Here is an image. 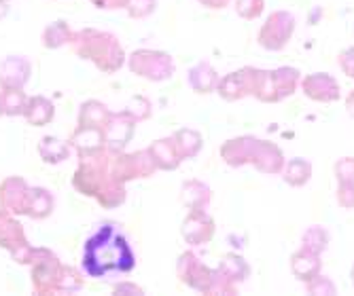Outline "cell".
I'll use <instances>...</instances> for the list:
<instances>
[{"label":"cell","mask_w":354,"mask_h":296,"mask_svg":"<svg viewBox=\"0 0 354 296\" xmlns=\"http://www.w3.org/2000/svg\"><path fill=\"white\" fill-rule=\"evenodd\" d=\"M115 294H142V288L134 284H117Z\"/></svg>","instance_id":"cell-42"},{"label":"cell","mask_w":354,"mask_h":296,"mask_svg":"<svg viewBox=\"0 0 354 296\" xmlns=\"http://www.w3.org/2000/svg\"><path fill=\"white\" fill-rule=\"evenodd\" d=\"M172 140H174V146H176V150H178L183 161L185 159H196L200 155L202 146H204V138H202L200 131L189 129V127L176 129Z\"/></svg>","instance_id":"cell-20"},{"label":"cell","mask_w":354,"mask_h":296,"mask_svg":"<svg viewBox=\"0 0 354 296\" xmlns=\"http://www.w3.org/2000/svg\"><path fill=\"white\" fill-rule=\"evenodd\" d=\"M301 91L306 97H310L312 102H320V104H333L337 102L342 93H339V83L327 75V72H312L306 75L299 83Z\"/></svg>","instance_id":"cell-10"},{"label":"cell","mask_w":354,"mask_h":296,"mask_svg":"<svg viewBox=\"0 0 354 296\" xmlns=\"http://www.w3.org/2000/svg\"><path fill=\"white\" fill-rule=\"evenodd\" d=\"M176 275L191 290H198L202 294H208L210 279H212V269H208L193 252H185V254L178 256Z\"/></svg>","instance_id":"cell-8"},{"label":"cell","mask_w":354,"mask_h":296,"mask_svg":"<svg viewBox=\"0 0 354 296\" xmlns=\"http://www.w3.org/2000/svg\"><path fill=\"white\" fill-rule=\"evenodd\" d=\"M254 144H257V138L240 136V138H232L227 142H223L218 152H221V159L227 163L230 168H242V166H250Z\"/></svg>","instance_id":"cell-13"},{"label":"cell","mask_w":354,"mask_h":296,"mask_svg":"<svg viewBox=\"0 0 354 296\" xmlns=\"http://www.w3.org/2000/svg\"><path fill=\"white\" fill-rule=\"evenodd\" d=\"M266 11V0H236V13L246 19H259Z\"/></svg>","instance_id":"cell-33"},{"label":"cell","mask_w":354,"mask_h":296,"mask_svg":"<svg viewBox=\"0 0 354 296\" xmlns=\"http://www.w3.org/2000/svg\"><path fill=\"white\" fill-rule=\"evenodd\" d=\"M0 100H3L5 115H9V117L24 115L26 104H28V97L24 95L21 89H3L0 91Z\"/></svg>","instance_id":"cell-32"},{"label":"cell","mask_w":354,"mask_h":296,"mask_svg":"<svg viewBox=\"0 0 354 296\" xmlns=\"http://www.w3.org/2000/svg\"><path fill=\"white\" fill-rule=\"evenodd\" d=\"M53 210V197L45 188H30V197L26 204V212L30 218H45Z\"/></svg>","instance_id":"cell-26"},{"label":"cell","mask_w":354,"mask_h":296,"mask_svg":"<svg viewBox=\"0 0 354 296\" xmlns=\"http://www.w3.org/2000/svg\"><path fill=\"white\" fill-rule=\"evenodd\" d=\"M301 248L304 250H310L314 254H323L327 248H329V233L325 226H310L308 231L301 235Z\"/></svg>","instance_id":"cell-28"},{"label":"cell","mask_w":354,"mask_h":296,"mask_svg":"<svg viewBox=\"0 0 354 296\" xmlns=\"http://www.w3.org/2000/svg\"><path fill=\"white\" fill-rule=\"evenodd\" d=\"M274 75V83H276V93H278V100H286V97H291L299 83H301V72L293 66H280V68L272 70Z\"/></svg>","instance_id":"cell-22"},{"label":"cell","mask_w":354,"mask_h":296,"mask_svg":"<svg viewBox=\"0 0 354 296\" xmlns=\"http://www.w3.org/2000/svg\"><path fill=\"white\" fill-rule=\"evenodd\" d=\"M5 115V110H3V100H0V117H3Z\"/></svg>","instance_id":"cell-46"},{"label":"cell","mask_w":354,"mask_h":296,"mask_svg":"<svg viewBox=\"0 0 354 296\" xmlns=\"http://www.w3.org/2000/svg\"><path fill=\"white\" fill-rule=\"evenodd\" d=\"M320 269H323V260H320V254H314L310 250L299 248L291 256V273L301 284H308L316 275H320Z\"/></svg>","instance_id":"cell-16"},{"label":"cell","mask_w":354,"mask_h":296,"mask_svg":"<svg viewBox=\"0 0 354 296\" xmlns=\"http://www.w3.org/2000/svg\"><path fill=\"white\" fill-rule=\"evenodd\" d=\"M295 34V17L288 11H274L259 28L257 43L266 51H282Z\"/></svg>","instance_id":"cell-4"},{"label":"cell","mask_w":354,"mask_h":296,"mask_svg":"<svg viewBox=\"0 0 354 296\" xmlns=\"http://www.w3.org/2000/svg\"><path fill=\"white\" fill-rule=\"evenodd\" d=\"M127 112H130L136 121H142L151 115V104H149V100H145V97H134V102L130 108H127Z\"/></svg>","instance_id":"cell-39"},{"label":"cell","mask_w":354,"mask_h":296,"mask_svg":"<svg viewBox=\"0 0 354 296\" xmlns=\"http://www.w3.org/2000/svg\"><path fill=\"white\" fill-rule=\"evenodd\" d=\"M136 131V119L127 112H113L109 123L104 125V140H106V148L113 152H121L127 144H130L132 136Z\"/></svg>","instance_id":"cell-11"},{"label":"cell","mask_w":354,"mask_h":296,"mask_svg":"<svg viewBox=\"0 0 354 296\" xmlns=\"http://www.w3.org/2000/svg\"><path fill=\"white\" fill-rule=\"evenodd\" d=\"M350 279H352V286H354V265H352V271H350Z\"/></svg>","instance_id":"cell-45"},{"label":"cell","mask_w":354,"mask_h":296,"mask_svg":"<svg viewBox=\"0 0 354 296\" xmlns=\"http://www.w3.org/2000/svg\"><path fill=\"white\" fill-rule=\"evenodd\" d=\"M30 197V186L21 178H7L0 184V206L9 212L24 214Z\"/></svg>","instance_id":"cell-15"},{"label":"cell","mask_w":354,"mask_h":296,"mask_svg":"<svg viewBox=\"0 0 354 296\" xmlns=\"http://www.w3.org/2000/svg\"><path fill=\"white\" fill-rule=\"evenodd\" d=\"M71 144L75 148H79L81 155H87V152H95L106 146V140H104V129L100 127H81L75 131V136L71 138Z\"/></svg>","instance_id":"cell-21"},{"label":"cell","mask_w":354,"mask_h":296,"mask_svg":"<svg viewBox=\"0 0 354 296\" xmlns=\"http://www.w3.org/2000/svg\"><path fill=\"white\" fill-rule=\"evenodd\" d=\"M337 63L348 79H354V47H346L344 51H339Z\"/></svg>","instance_id":"cell-38"},{"label":"cell","mask_w":354,"mask_h":296,"mask_svg":"<svg viewBox=\"0 0 354 296\" xmlns=\"http://www.w3.org/2000/svg\"><path fill=\"white\" fill-rule=\"evenodd\" d=\"M39 152H41V157H43L47 163H59V161H64V159H68L71 148H68L66 142H62V140H57V138L47 136V138L41 140Z\"/></svg>","instance_id":"cell-30"},{"label":"cell","mask_w":354,"mask_h":296,"mask_svg":"<svg viewBox=\"0 0 354 296\" xmlns=\"http://www.w3.org/2000/svg\"><path fill=\"white\" fill-rule=\"evenodd\" d=\"M250 166L257 172H261V174L276 176V174H282V170L286 166V159H284V152L280 150L278 144L257 138V144H254V150H252V159H250Z\"/></svg>","instance_id":"cell-12"},{"label":"cell","mask_w":354,"mask_h":296,"mask_svg":"<svg viewBox=\"0 0 354 296\" xmlns=\"http://www.w3.org/2000/svg\"><path fill=\"white\" fill-rule=\"evenodd\" d=\"M337 184H354V157H344L335 163Z\"/></svg>","instance_id":"cell-35"},{"label":"cell","mask_w":354,"mask_h":296,"mask_svg":"<svg viewBox=\"0 0 354 296\" xmlns=\"http://www.w3.org/2000/svg\"><path fill=\"white\" fill-rule=\"evenodd\" d=\"M155 163L149 150H136V152H113L111 157V172L113 178L121 184L138 180V178H149L155 172Z\"/></svg>","instance_id":"cell-5"},{"label":"cell","mask_w":354,"mask_h":296,"mask_svg":"<svg viewBox=\"0 0 354 296\" xmlns=\"http://www.w3.org/2000/svg\"><path fill=\"white\" fill-rule=\"evenodd\" d=\"M310 178H312V163L308 159L295 157L291 161H286V166L282 170V180L288 186H293V188L306 186Z\"/></svg>","instance_id":"cell-23"},{"label":"cell","mask_w":354,"mask_h":296,"mask_svg":"<svg viewBox=\"0 0 354 296\" xmlns=\"http://www.w3.org/2000/svg\"><path fill=\"white\" fill-rule=\"evenodd\" d=\"M155 7H157V0H130L125 11L134 19H142V17L151 15L155 11Z\"/></svg>","instance_id":"cell-36"},{"label":"cell","mask_w":354,"mask_h":296,"mask_svg":"<svg viewBox=\"0 0 354 296\" xmlns=\"http://www.w3.org/2000/svg\"><path fill=\"white\" fill-rule=\"evenodd\" d=\"M71 43H73V51L79 57L93 61L106 75L117 72L125 61L123 47L119 45L117 37L109 34V32L87 28L83 32H75Z\"/></svg>","instance_id":"cell-2"},{"label":"cell","mask_w":354,"mask_h":296,"mask_svg":"<svg viewBox=\"0 0 354 296\" xmlns=\"http://www.w3.org/2000/svg\"><path fill=\"white\" fill-rule=\"evenodd\" d=\"M257 77H259V68L252 66H244V68L230 72L218 79L216 93L223 97L225 102H238L244 97L252 95L254 97V87H257Z\"/></svg>","instance_id":"cell-6"},{"label":"cell","mask_w":354,"mask_h":296,"mask_svg":"<svg viewBox=\"0 0 354 296\" xmlns=\"http://www.w3.org/2000/svg\"><path fill=\"white\" fill-rule=\"evenodd\" d=\"M32 72V66L21 55H11L0 63V87L3 89H21Z\"/></svg>","instance_id":"cell-14"},{"label":"cell","mask_w":354,"mask_h":296,"mask_svg":"<svg viewBox=\"0 0 354 296\" xmlns=\"http://www.w3.org/2000/svg\"><path fill=\"white\" fill-rule=\"evenodd\" d=\"M111 110L98 102V100H89L81 106V115H79V125L81 127H100L104 129V125L109 123L111 119Z\"/></svg>","instance_id":"cell-25"},{"label":"cell","mask_w":354,"mask_h":296,"mask_svg":"<svg viewBox=\"0 0 354 296\" xmlns=\"http://www.w3.org/2000/svg\"><path fill=\"white\" fill-rule=\"evenodd\" d=\"M306 290H308V294H320V296L337 294V288H335L333 279L331 277H325V275H316L312 282L306 284Z\"/></svg>","instance_id":"cell-34"},{"label":"cell","mask_w":354,"mask_h":296,"mask_svg":"<svg viewBox=\"0 0 354 296\" xmlns=\"http://www.w3.org/2000/svg\"><path fill=\"white\" fill-rule=\"evenodd\" d=\"M335 199H337L339 208L354 210V184H337Z\"/></svg>","instance_id":"cell-37"},{"label":"cell","mask_w":354,"mask_h":296,"mask_svg":"<svg viewBox=\"0 0 354 296\" xmlns=\"http://www.w3.org/2000/svg\"><path fill=\"white\" fill-rule=\"evenodd\" d=\"M346 110H348V115L354 119V91L346 97Z\"/></svg>","instance_id":"cell-43"},{"label":"cell","mask_w":354,"mask_h":296,"mask_svg":"<svg viewBox=\"0 0 354 296\" xmlns=\"http://www.w3.org/2000/svg\"><path fill=\"white\" fill-rule=\"evenodd\" d=\"M212 199V190L202 180H187L180 186V204L191 210H206Z\"/></svg>","instance_id":"cell-18"},{"label":"cell","mask_w":354,"mask_h":296,"mask_svg":"<svg viewBox=\"0 0 354 296\" xmlns=\"http://www.w3.org/2000/svg\"><path fill=\"white\" fill-rule=\"evenodd\" d=\"M218 79H221L218 72L212 68L208 61H200L189 70V85H191L193 91L200 93V95H208V93L216 91Z\"/></svg>","instance_id":"cell-19"},{"label":"cell","mask_w":354,"mask_h":296,"mask_svg":"<svg viewBox=\"0 0 354 296\" xmlns=\"http://www.w3.org/2000/svg\"><path fill=\"white\" fill-rule=\"evenodd\" d=\"M73 34H75V32L68 28L66 21H55V23H51V26L45 30L43 43H45V47H49V49H57V47H62V45H66V43L73 39Z\"/></svg>","instance_id":"cell-31"},{"label":"cell","mask_w":354,"mask_h":296,"mask_svg":"<svg viewBox=\"0 0 354 296\" xmlns=\"http://www.w3.org/2000/svg\"><path fill=\"white\" fill-rule=\"evenodd\" d=\"M254 97L263 104H276L278 93H276V83H274V75L272 70H259V77H257V87H254Z\"/></svg>","instance_id":"cell-29"},{"label":"cell","mask_w":354,"mask_h":296,"mask_svg":"<svg viewBox=\"0 0 354 296\" xmlns=\"http://www.w3.org/2000/svg\"><path fill=\"white\" fill-rule=\"evenodd\" d=\"M218 269L227 275L234 284H242L246 282V277L250 275V267L248 262L240 256V254H225L218 262Z\"/></svg>","instance_id":"cell-27"},{"label":"cell","mask_w":354,"mask_h":296,"mask_svg":"<svg viewBox=\"0 0 354 296\" xmlns=\"http://www.w3.org/2000/svg\"><path fill=\"white\" fill-rule=\"evenodd\" d=\"M0 246L7 248L17 262H30L32 248L28 246L24 228L5 208L0 210Z\"/></svg>","instance_id":"cell-7"},{"label":"cell","mask_w":354,"mask_h":296,"mask_svg":"<svg viewBox=\"0 0 354 296\" xmlns=\"http://www.w3.org/2000/svg\"><path fill=\"white\" fill-rule=\"evenodd\" d=\"M153 157V163L157 170L162 172H172L180 166V155L174 146L172 138H162V140H155L149 148H147Z\"/></svg>","instance_id":"cell-17"},{"label":"cell","mask_w":354,"mask_h":296,"mask_svg":"<svg viewBox=\"0 0 354 296\" xmlns=\"http://www.w3.org/2000/svg\"><path fill=\"white\" fill-rule=\"evenodd\" d=\"M216 233V224L214 218L206 210H191L180 226V235L189 246H206L212 241Z\"/></svg>","instance_id":"cell-9"},{"label":"cell","mask_w":354,"mask_h":296,"mask_svg":"<svg viewBox=\"0 0 354 296\" xmlns=\"http://www.w3.org/2000/svg\"><path fill=\"white\" fill-rule=\"evenodd\" d=\"M55 115V108L49 100H45V97L37 95V97H32V100H28L26 104V110H24V117L30 125H35V127H43L47 125Z\"/></svg>","instance_id":"cell-24"},{"label":"cell","mask_w":354,"mask_h":296,"mask_svg":"<svg viewBox=\"0 0 354 296\" xmlns=\"http://www.w3.org/2000/svg\"><path fill=\"white\" fill-rule=\"evenodd\" d=\"M136 265L134 252L127 239L115 231V224H104L87 244L83 252V267L91 277H102L109 271L127 273Z\"/></svg>","instance_id":"cell-1"},{"label":"cell","mask_w":354,"mask_h":296,"mask_svg":"<svg viewBox=\"0 0 354 296\" xmlns=\"http://www.w3.org/2000/svg\"><path fill=\"white\" fill-rule=\"evenodd\" d=\"M98 9H125L130 0H91Z\"/></svg>","instance_id":"cell-40"},{"label":"cell","mask_w":354,"mask_h":296,"mask_svg":"<svg viewBox=\"0 0 354 296\" xmlns=\"http://www.w3.org/2000/svg\"><path fill=\"white\" fill-rule=\"evenodd\" d=\"M130 70L147 81L162 83L174 77V59L170 53L164 51H151V49H138L130 55Z\"/></svg>","instance_id":"cell-3"},{"label":"cell","mask_w":354,"mask_h":296,"mask_svg":"<svg viewBox=\"0 0 354 296\" xmlns=\"http://www.w3.org/2000/svg\"><path fill=\"white\" fill-rule=\"evenodd\" d=\"M198 3L210 11H223V9H227L232 5V0H198Z\"/></svg>","instance_id":"cell-41"},{"label":"cell","mask_w":354,"mask_h":296,"mask_svg":"<svg viewBox=\"0 0 354 296\" xmlns=\"http://www.w3.org/2000/svg\"><path fill=\"white\" fill-rule=\"evenodd\" d=\"M7 11H9L7 3H5V0H0V19H3V17L7 15Z\"/></svg>","instance_id":"cell-44"}]
</instances>
